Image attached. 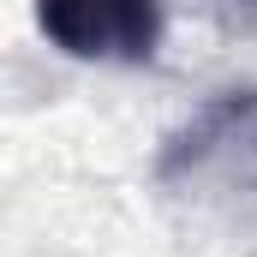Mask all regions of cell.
<instances>
[{
	"mask_svg": "<svg viewBox=\"0 0 257 257\" xmlns=\"http://www.w3.org/2000/svg\"><path fill=\"white\" fill-rule=\"evenodd\" d=\"M36 24L72 60L144 66L162 48L168 0H36Z\"/></svg>",
	"mask_w": 257,
	"mask_h": 257,
	"instance_id": "1",
	"label": "cell"
}]
</instances>
